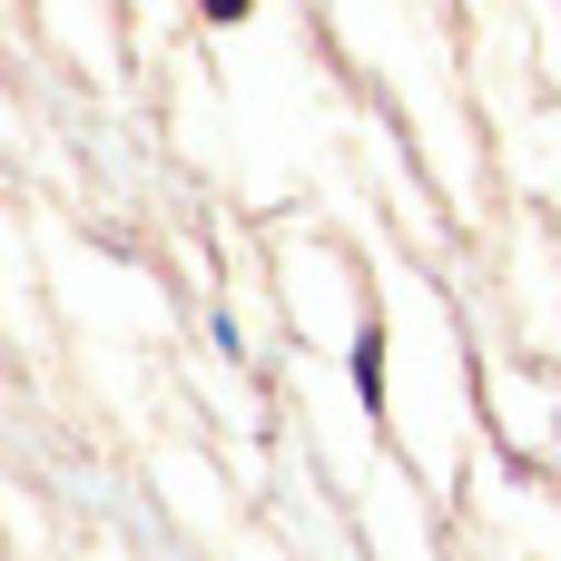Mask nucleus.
I'll return each instance as SVG.
<instances>
[{
    "mask_svg": "<svg viewBox=\"0 0 561 561\" xmlns=\"http://www.w3.org/2000/svg\"><path fill=\"white\" fill-rule=\"evenodd\" d=\"M197 10H207V20H247L256 0H197Z\"/></svg>",
    "mask_w": 561,
    "mask_h": 561,
    "instance_id": "2",
    "label": "nucleus"
},
{
    "mask_svg": "<svg viewBox=\"0 0 561 561\" xmlns=\"http://www.w3.org/2000/svg\"><path fill=\"white\" fill-rule=\"evenodd\" d=\"M355 385H365V404H375V394H385V335H375V325H365V335H355Z\"/></svg>",
    "mask_w": 561,
    "mask_h": 561,
    "instance_id": "1",
    "label": "nucleus"
}]
</instances>
